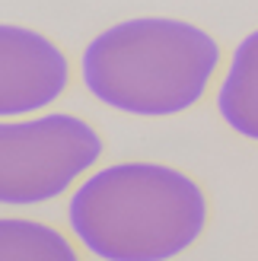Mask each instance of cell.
<instances>
[{
    "label": "cell",
    "mask_w": 258,
    "mask_h": 261,
    "mask_svg": "<svg viewBox=\"0 0 258 261\" xmlns=\"http://www.w3.org/2000/svg\"><path fill=\"white\" fill-rule=\"evenodd\" d=\"M70 232L32 217H0V261H76Z\"/></svg>",
    "instance_id": "obj_6"
},
{
    "label": "cell",
    "mask_w": 258,
    "mask_h": 261,
    "mask_svg": "<svg viewBox=\"0 0 258 261\" xmlns=\"http://www.w3.org/2000/svg\"><path fill=\"white\" fill-rule=\"evenodd\" d=\"M214 106L233 134L258 143V29H252L223 61Z\"/></svg>",
    "instance_id": "obj_5"
},
{
    "label": "cell",
    "mask_w": 258,
    "mask_h": 261,
    "mask_svg": "<svg viewBox=\"0 0 258 261\" xmlns=\"http://www.w3.org/2000/svg\"><path fill=\"white\" fill-rule=\"evenodd\" d=\"M70 55L32 25L0 22V118L48 112L70 93Z\"/></svg>",
    "instance_id": "obj_4"
},
{
    "label": "cell",
    "mask_w": 258,
    "mask_h": 261,
    "mask_svg": "<svg viewBox=\"0 0 258 261\" xmlns=\"http://www.w3.org/2000/svg\"><path fill=\"white\" fill-rule=\"evenodd\" d=\"M223 70V45L178 16H131L96 32L76 73L99 106L131 118H175L198 109Z\"/></svg>",
    "instance_id": "obj_2"
},
{
    "label": "cell",
    "mask_w": 258,
    "mask_h": 261,
    "mask_svg": "<svg viewBox=\"0 0 258 261\" xmlns=\"http://www.w3.org/2000/svg\"><path fill=\"white\" fill-rule=\"evenodd\" d=\"M211 223L204 185L178 166L121 160L96 166L67 194V229L99 261H172Z\"/></svg>",
    "instance_id": "obj_1"
},
{
    "label": "cell",
    "mask_w": 258,
    "mask_h": 261,
    "mask_svg": "<svg viewBox=\"0 0 258 261\" xmlns=\"http://www.w3.org/2000/svg\"><path fill=\"white\" fill-rule=\"evenodd\" d=\"M106 156V137L73 112L0 118V207H45L67 198Z\"/></svg>",
    "instance_id": "obj_3"
}]
</instances>
